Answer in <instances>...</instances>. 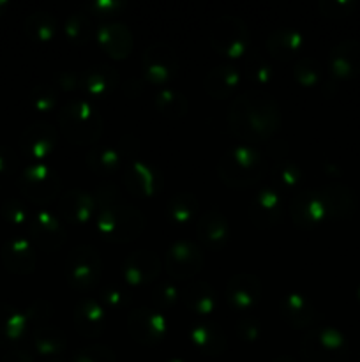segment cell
<instances>
[{
    "label": "cell",
    "mask_w": 360,
    "mask_h": 362,
    "mask_svg": "<svg viewBox=\"0 0 360 362\" xmlns=\"http://www.w3.org/2000/svg\"><path fill=\"white\" fill-rule=\"evenodd\" d=\"M124 92H126L129 98H136V95H140L141 92H143V81H141L140 78H131V80H127L126 83H124Z\"/></svg>",
    "instance_id": "cell-55"
},
{
    "label": "cell",
    "mask_w": 360,
    "mask_h": 362,
    "mask_svg": "<svg viewBox=\"0 0 360 362\" xmlns=\"http://www.w3.org/2000/svg\"><path fill=\"white\" fill-rule=\"evenodd\" d=\"M127 331L140 345L155 346L168 334V320L164 313L152 306L134 308L127 315Z\"/></svg>",
    "instance_id": "cell-11"
},
{
    "label": "cell",
    "mask_w": 360,
    "mask_h": 362,
    "mask_svg": "<svg viewBox=\"0 0 360 362\" xmlns=\"http://www.w3.org/2000/svg\"><path fill=\"white\" fill-rule=\"evenodd\" d=\"M289 147L284 144V141H275V144L268 145V154L275 159V161H281L288 156Z\"/></svg>",
    "instance_id": "cell-56"
},
{
    "label": "cell",
    "mask_w": 360,
    "mask_h": 362,
    "mask_svg": "<svg viewBox=\"0 0 360 362\" xmlns=\"http://www.w3.org/2000/svg\"><path fill=\"white\" fill-rule=\"evenodd\" d=\"M120 76L116 69L109 64H92L81 71L80 90L92 99L108 98L119 87Z\"/></svg>",
    "instance_id": "cell-28"
},
{
    "label": "cell",
    "mask_w": 360,
    "mask_h": 362,
    "mask_svg": "<svg viewBox=\"0 0 360 362\" xmlns=\"http://www.w3.org/2000/svg\"><path fill=\"white\" fill-rule=\"evenodd\" d=\"M284 218V209L279 189L265 186L258 191L249 204V219L256 228L268 230L277 226Z\"/></svg>",
    "instance_id": "cell-16"
},
{
    "label": "cell",
    "mask_w": 360,
    "mask_h": 362,
    "mask_svg": "<svg viewBox=\"0 0 360 362\" xmlns=\"http://www.w3.org/2000/svg\"><path fill=\"white\" fill-rule=\"evenodd\" d=\"M154 105L157 112L168 120H180L189 112V101L186 95L176 88L164 87L155 94Z\"/></svg>",
    "instance_id": "cell-37"
},
{
    "label": "cell",
    "mask_w": 360,
    "mask_h": 362,
    "mask_svg": "<svg viewBox=\"0 0 360 362\" xmlns=\"http://www.w3.org/2000/svg\"><path fill=\"white\" fill-rule=\"evenodd\" d=\"M95 39L102 52L113 60L127 59L134 48L133 32L126 23H120V21H106L99 25Z\"/></svg>",
    "instance_id": "cell-23"
},
{
    "label": "cell",
    "mask_w": 360,
    "mask_h": 362,
    "mask_svg": "<svg viewBox=\"0 0 360 362\" xmlns=\"http://www.w3.org/2000/svg\"><path fill=\"white\" fill-rule=\"evenodd\" d=\"M53 313H55V308H53V304L49 303V300L37 299L27 308V311H25V317H27L28 324L34 325V329H35V327H41V325L49 324Z\"/></svg>",
    "instance_id": "cell-49"
},
{
    "label": "cell",
    "mask_w": 360,
    "mask_h": 362,
    "mask_svg": "<svg viewBox=\"0 0 360 362\" xmlns=\"http://www.w3.org/2000/svg\"><path fill=\"white\" fill-rule=\"evenodd\" d=\"M162 265L166 269V274L173 281H189L203 269L205 255L201 247L193 240H175L166 250Z\"/></svg>",
    "instance_id": "cell-9"
},
{
    "label": "cell",
    "mask_w": 360,
    "mask_h": 362,
    "mask_svg": "<svg viewBox=\"0 0 360 362\" xmlns=\"http://www.w3.org/2000/svg\"><path fill=\"white\" fill-rule=\"evenodd\" d=\"M263 286L258 276L251 272H239L232 276L226 285V300L239 313H247L261 300Z\"/></svg>",
    "instance_id": "cell-19"
},
{
    "label": "cell",
    "mask_w": 360,
    "mask_h": 362,
    "mask_svg": "<svg viewBox=\"0 0 360 362\" xmlns=\"http://www.w3.org/2000/svg\"><path fill=\"white\" fill-rule=\"evenodd\" d=\"M7 7H9V2H7V0H0V16H2V14L6 13Z\"/></svg>",
    "instance_id": "cell-58"
},
{
    "label": "cell",
    "mask_w": 360,
    "mask_h": 362,
    "mask_svg": "<svg viewBox=\"0 0 360 362\" xmlns=\"http://www.w3.org/2000/svg\"><path fill=\"white\" fill-rule=\"evenodd\" d=\"M356 7L359 4L355 0H320L318 2V11L325 18H334V20L352 16Z\"/></svg>",
    "instance_id": "cell-48"
},
{
    "label": "cell",
    "mask_w": 360,
    "mask_h": 362,
    "mask_svg": "<svg viewBox=\"0 0 360 362\" xmlns=\"http://www.w3.org/2000/svg\"><path fill=\"white\" fill-rule=\"evenodd\" d=\"M80 81H81V73L76 71H62L60 74H56V90L64 92H73L80 90Z\"/></svg>",
    "instance_id": "cell-54"
},
{
    "label": "cell",
    "mask_w": 360,
    "mask_h": 362,
    "mask_svg": "<svg viewBox=\"0 0 360 362\" xmlns=\"http://www.w3.org/2000/svg\"><path fill=\"white\" fill-rule=\"evenodd\" d=\"M59 127L73 145H95L104 133L101 112L90 99H71L59 113Z\"/></svg>",
    "instance_id": "cell-3"
},
{
    "label": "cell",
    "mask_w": 360,
    "mask_h": 362,
    "mask_svg": "<svg viewBox=\"0 0 360 362\" xmlns=\"http://www.w3.org/2000/svg\"><path fill=\"white\" fill-rule=\"evenodd\" d=\"M48 362H62V361H56V359H53V361H48Z\"/></svg>",
    "instance_id": "cell-62"
},
{
    "label": "cell",
    "mask_w": 360,
    "mask_h": 362,
    "mask_svg": "<svg viewBox=\"0 0 360 362\" xmlns=\"http://www.w3.org/2000/svg\"><path fill=\"white\" fill-rule=\"evenodd\" d=\"M356 299H359V303H360V285L356 286Z\"/></svg>",
    "instance_id": "cell-60"
},
{
    "label": "cell",
    "mask_w": 360,
    "mask_h": 362,
    "mask_svg": "<svg viewBox=\"0 0 360 362\" xmlns=\"http://www.w3.org/2000/svg\"><path fill=\"white\" fill-rule=\"evenodd\" d=\"M2 264L7 272L16 276H28L35 271L37 255L34 244L25 237H11L2 246Z\"/></svg>",
    "instance_id": "cell-27"
},
{
    "label": "cell",
    "mask_w": 360,
    "mask_h": 362,
    "mask_svg": "<svg viewBox=\"0 0 360 362\" xmlns=\"http://www.w3.org/2000/svg\"><path fill=\"white\" fill-rule=\"evenodd\" d=\"M180 293H182V290L173 279L155 283L154 288H152V303H154L155 310L162 313V311L173 310L180 303Z\"/></svg>",
    "instance_id": "cell-42"
},
{
    "label": "cell",
    "mask_w": 360,
    "mask_h": 362,
    "mask_svg": "<svg viewBox=\"0 0 360 362\" xmlns=\"http://www.w3.org/2000/svg\"><path fill=\"white\" fill-rule=\"evenodd\" d=\"M289 218L299 230H314L327 219L318 189H300L289 202Z\"/></svg>",
    "instance_id": "cell-14"
},
{
    "label": "cell",
    "mask_w": 360,
    "mask_h": 362,
    "mask_svg": "<svg viewBox=\"0 0 360 362\" xmlns=\"http://www.w3.org/2000/svg\"><path fill=\"white\" fill-rule=\"evenodd\" d=\"M293 78L304 88L316 87L323 80V67H321V62L314 59V57L302 55L293 64Z\"/></svg>",
    "instance_id": "cell-41"
},
{
    "label": "cell",
    "mask_w": 360,
    "mask_h": 362,
    "mask_svg": "<svg viewBox=\"0 0 360 362\" xmlns=\"http://www.w3.org/2000/svg\"><path fill=\"white\" fill-rule=\"evenodd\" d=\"M304 362H349L346 336L332 325H314L300 339Z\"/></svg>",
    "instance_id": "cell-5"
},
{
    "label": "cell",
    "mask_w": 360,
    "mask_h": 362,
    "mask_svg": "<svg viewBox=\"0 0 360 362\" xmlns=\"http://www.w3.org/2000/svg\"><path fill=\"white\" fill-rule=\"evenodd\" d=\"M32 343L37 354L44 357H56L67 349L66 334L60 327L52 324L41 325L32 331Z\"/></svg>",
    "instance_id": "cell-35"
},
{
    "label": "cell",
    "mask_w": 360,
    "mask_h": 362,
    "mask_svg": "<svg viewBox=\"0 0 360 362\" xmlns=\"http://www.w3.org/2000/svg\"><path fill=\"white\" fill-rule=\"evenodd\" d=\"M162 184H164V177L161 170L145 159H136L124 170V186L127 193L134 198L147 200V198L155 197L161 193Z\"/></svg>",
    "instance_id": "cell-12"
},
{
    "label": "cell",
    "mask_w": 360,
    "mask_h": 362,
    "mask_svg": "<svg viewBox=\"0 0 360 362\" xmlns=\"http://www.w3.org/2000/svg\"><path fill=\"white\" fill-rule=\"evenodd\" d=\"M272 362H296V361H293L292 357L288 356H282V357H277V359H274Z\"/></svg>",
    "instance_id": "cell-59"
},
{
    "label": "cell",
    "mask_w": 360,
    "mask_h": 362,
    "mask_svg": "<svg viewBox=\"0 0 360 362\" xmlns=\"http://www.w3.org/2000/svg\"><path fill=\"white\" fill-rule=\"evenodd\" d=\"M0 212H2V218L13 226L28 225V221H30L32 218V216L28 214V209L27 205H25V202L20 200V198H6V200L2 202Z\"/></svg>",
    "instance_id": "cell-45"
},
{
    "label": "cell",
    "mask_w": 360,
    "mask_h": 362,
    "mask_svg": "<svg viewBox=\"0 0 360 362\" xmlns=\"http://www.w3.org/2000/svg\"><path fill=\"white\" fill-rule=\"evenodd\" d=\"M56 141H59V133L55 127L46 120H35L30 126L25 127L23 133L20 134V151L28 159L42 161L52 156L56 147Z\"/></svg>",
    "instance_id": "cell-17"
},
{
    "label": "cell",
    "mask_w": 360,
    "mask_h": 362,
    "mask_svg": "<svg viewBox=\"0 0 360 362\" xmlns=\"http://www.w3.org/2000/svg\"><path fill=\"white\" fill-rule=\"evenodd\" d=\"M102 278V258L95 247L81 244L73 247L66 260V279L71 288L90 292L97 288Z\"/></svg>",
    "instance_id": "cell-7"
},
{
    "label": "cell",
    "mask_w": 360,
    "mask_h": 362,
    "mask_svg": "<svg viewBox=\"0 0 360 362\" xmlns=\"http://www.w3.org/2000/svg\"><path fill=\"white\" fill-rule=\"evenodd\" d=\"M95 228L101 239L115 244L133 243L143 233L145 216L129 204H119L97 211Z\"/></svg>",
    "instance_id": "cell-4"
},
{
    "label": "cell",
    "mask_w": 360,
    "mask_h": 362,
    "mask_svg": "<svg viewBox=\"0 0 360 362\" xmlns=\"http://www.w3.org/2000/svg\"><path fill=\"white\" fill-rule=\"evenodd\" d=\"M56 18L49 11H34L23 21L27 37L34 42H49L56 34Z\"/></svg>",
    "instance_id": "cell-36"
},
{
    "label": "cell",
    "mask_w": 360,
    "mask_h": 362,
    "mask_svg": "<svg viewBox=\"0 0 360 362\" xmlns=\"http://www.w3.org/2000/svg\"><path fill=\"white\" fill-rule=\"evenodd\" d=\"M28 327L23 311L9 303H0V346H11L20 341Z\"/></svg>",
    "instance_id": "cell-33"
},
{
    "label": "cell",
    "mask_w": 360,
    "mask_h": 362,
    "mask_svg": "<svg viewBox=\"0 0 360 362\" xmlns=\"http://www.w3.org/2000/svg\"><path fill=\"white\" fill-rule=\"evenodd\" d=\"M318 191H320V197L323 200L327 219L342 221V219L352 218L359 209V197L346 184H325Z\"/></svg>",
    "instance_id": "cell-24"
},
{
    "label": "cell",
    "mask_w": 360,
    "mask_h": 362,
    "mask_svg": "<svg viewBox=\"0 0 360 362\" xmlns=\"http://www.w3.org/2000/svg\"><path fill=\"white\" fill-rule=\"evenodd\" d=\"M141 69L148 83L157 87L168 85L169 81L175 80L180 71L179 55L166 42H154L145 48L141 57Z\"/></svg>",
    "instance_id": "cell-10"
},
{
    "label": "cell",
    "mask_w": 360,
    "mask_h": 362,
    "mask_svg": "<svg viewBox=\"0 0 360 362\" xmlns=\"http://www.w3.org/2000/svg\"><path fill=\"white\" fill-rule=\"evenodd\" d=\"M73 324L78 334L88 339H95L106 331L108 313L97 299L85 297V299L78 300L76 306H74Z\"/></svg>",
    "instance_id": "cell-26"
},
{
    "label": "cell",
    "mask_w": 360,
    "mask_h": 362,
    "mask_svg": "<svg viewBox=\"0 0 360 362\" xmlns=\"http://www.w3.org/2000/svg\"><path fill=\"white\" fill-rule=\"evenodd\" d=\"M180 303L200 317H208L219 306V296L214 286L207 281L187 283L180 293Z\"/></svg>",
    "instance_id": "cell-30"
},
{
    "label": "cell",
    "mask_w": 360,
    "mask_h": 362,
    "mask_svg": "<svg viewBox=\"0 0 360 362\" xmlns=\"http://www.w3.org/2000/svg\"><path fill=\"white\" fill-rule=\"evenodd\" d=\"M328 71L332 80L348 81L360 74V41L344 39L328 52Z\"/></svg>",
    "instance_id": "cell-21"
},
{
    "label": "cell",
    "mask_w": 360,
    "mask_h": 362,
    "mask_svg": "<svg viewBox=\"0 0 360 362\" xmlns=\"http://www.w3.org/2000/svg\"><path fill=\"white\" fill-rule=\"evenodd\" d=\"M246 78L254 85H270L275 80V69L267 57L258 52H249L246 55V66H244Z\"/></svg>",
    "instance_id": "cell-40"
},
{
    "label": "cell",
    "mask_w": 360,
    "mask_h": 362,
    "mask_svg": "<svg viewBox=\"0 0 360 362\" xmlns=\"http://www.w3.org/2000/svg\"><path fill=\"white\" fill-rule=\"evenodd\" d=\"M265 46L272 59L279 62H296L306 48V35L295 27H279L268 34Z\"/></svg>",
    "instance_id": "cell-22"
},
{
    "label": "cell",
    "mask_w": 360,
    "mask_h": 362,
    "mask_svg": "<svg viewBox=\"0 0 360 362\" xmlns=\"http://www.w3.org/2000/svg\"><path fill=\"white\" fill-rule=\"evenodd\" d=\"M168 362H184L182 359H172V361H168Z\"/></svg>",
    "instance_id": "cell-61"
},
{
    "label": "cell",
    "mask_w": 360,
    "mask_h": 362,
    "mask_svg": "<svg viewBox=\"0 0 360 362\" xmlns=\"http://www.w3.org/2000/svg\"><path fill=\"white\" fill-rule=\"evenodd\" d=\"M95 32H97V28L94 27V21L83 11L69 14L64 21V34L76 46L88 45L95 37Z\"/></svg>",
    "instance_id": "cell-38"
},
{
    "label": "cell",
    "mask_w": 360,
    "mask_h": 362,
    "mask_svg": "<svg viewBox=\"0 0 360 362\" xmlns=\"http://www.w3.org/2000/svg\"><path fill=\"white\" fill-rule=\"evenodd\" d=\"M56 95H59V90H56L55 85L37 83L30 90L28 101H30V106L35 110V112L48 113L55 108Z\"/></svg>",
    "instance_id": "cell-44"
},
{
    "label": "cell",
    "mask_w": 360,
    "mask_h": 362,
    "mask_svg": "<svg viewBox=\"0 0 360 362\" xmlns=\"http://www.w3.org/2000/svg\"><path fill=\"white\" fill-rule=\"evenodd\" d=\"M20 168V156L11 145H0V175H13Z\"/></svg>",
    "instance_id": "cell-53"
},
{
    "label": "cell",
    "mask_w": 360,
    "mask_h": 362,
    "mask_svg": "<svg viewBox=\"0 0 360 362\" xmlns=\"http://www.w3.org/2000/svg\"><path fill=\"white\" fill-rule=\"evenodd\" d=\"M281 120L277 99L261 88L240 94L228 110L229 131L249 145L274 136L281 127Z\"/></svg>",
    "instance_id": "cell-1"
},
{
    "label": "cell",
    "mask_w": 360,
    "mask_h": 362,
    "mask_svg": "<svg viewBox=\"0 0 360 362\" xmlns=\"http://www.w3.org/2000/svg\"><path fill=\"white\" fill-rule=\"evenodd\" d=\"M235 332L244 343H256L261 338V334H263V324L254 315L244 313L236 320Z\"/></svg>",
    "instance_id": "cell-46"
},
{
    "label": "cell",
    "mask_w": 360,
    "mask_h": 362,
    "mask_svg": "<svg viewBox=\"0 0 360 362\" xmlns=\"http://www.w3.org/2000/svg\"><path fill=\"white\" fill-rule=\"evenodd\" d=\"M73 362H116L115 354L104 345H90L74 354Z\"/></svg>",
    "instance_id": "cell-50"
},
{
    "label": "cell",
    "mask_w": 360,
    "mask_h": 362,
    "mask_svg": "<svg viewBox=\"0 0 360 362\" xmlns=\"http://www.w3.org/2000/svg\"><path fill=\"white\" fill-rule=\"evenodd\" d=\"M2 362H34V359H32L30 354L25 352V350H13V352H9L4 357Z\"/></svg>",
    "instance_id": "cell-57"
},
{
    "label": "cell",
    "mask_w": 360,
    "mask_h": 362,
    "mask_svg": "<svg viewBox=\"0 0 360 362\" xmlns=\"http://www.w3.org/2000/svg\"><path fill=\"white\" fill-rule=\"evenodd\" d=\"M30 243L44 253H55L66 243V228L49 211H39L28 221Z\"/></svg>",
    "instance_id": "cell-13"
},
{
    "label": "cell",
    "mask_w": 360,
    "mask_h": 362,
    "mask_svg": "<svg viewBox=\"0 0 360 362\" xmlns=\"http://www.w3.org/2000/svg\"><path fill=\"white\" fill-rule=\"evenodd\" d=\"M127 7V2L124 0H88L83 4L81 11L88 16H97V18H108L116 16L122 13Z\"/></svg>",
    "instance_id": "cell-47"
},
{
    "label": "cell",
    "mask_w": 360,
    "mask_h": 362,
    "mask_svg": "<svg viewBox=\"0 0 360 362\" xmlns=\"http://www.w3.org/2000/svg\"><path fill=\"white\" fill-rule=\"evenodd\" d=\"M85 163H87V168L99 177L115 175L124 166L115 145L106 144H95L85 156Z\"/></svg>",
    "instance_id": "cell-32"
},
{
    "label": "cell",
    "mask_w": 360,
    "mask_h": 362,
    "mask_svg": "<svg viewBox=\"0 0 360 362\" xmlns=\"http://www.w3.org/2000/svg\"><path fill=\"white\" fill-rule=\"evenodd\" d=\"M217 177L226 187L247 189L260 182L267 170L265 156L253 145L242 144L232 147L219 158Z\"/></svg>",
    "instance_id": "cell-2"
},
{
    "label": "cell",
    "mask_w": 360,
    "mask_h": 362,
    "mask_svg": "<svg viewBox=\"0 0 360 362\" xmlns=\"http://www.w3.org/2000/svg\"><path fill=\"white\" fill-rule=\"evenodd\" d=\"M196 239L208 251L224 250L229 240V221L219 209L212 207L196 219Z\"/></svg>",
    "instance_id": "cell-18"
},
{
    "label": "cell",
    "mask_w": 360,
    "mask_h": 362,
    "mask_svg": "<svg viewBox=\"0 0 360 362\" xmlns=\"http://www.w3.org/2000/svg\"><path fill=\"white\" fill-rule=\"evenodd\" d=\"M59 214L66 223L73 226H85L95 219V211H97V204H95L94 194L87 193L83 189L66 191L60 194L59 198Z\"/></svg>",
    "instance_id": "cell-20"
},
{
    "label": "cell",
    "mask_w": 360,
    "mask_h": 362,
    "mask_svg": "<svg viewBox=\"0 0 360 362\" xmlns=\"http://www.w3.org/2000/svg\"><path fill=\"white\" fill-rule=\"evenodd\" d=\"M198 212H200V204H198L196 194L193 193H176L166 202L164 207V216L173 226H179V228H184V226H189L191 223L196 219Z\"/></svg>",
    "instance_id": "cell-34"
},
{
    "label": "cell",
    "mask_w": 360,
    "mask_h": 362,
    "mask_svg": "<svg viewBox=\"0 0 360 362\" xmlns=\"http://www.w3.org/2000/svg\"><path fill=\"white\" fill-rule=\"evenodd\" d=\"M18 189L25 200L35 205H48L60 198L62 180L52 166L35 163L21 170L18 175Z\"/></svg>",
    "instance_id": "cell-8"
},
{
    "label": "cell",
    "mask_w": 360,
    "mask_h": 362,
    "mask_svg": "<svg viewBox=\"0 0 360 362\" xmlns=\"http://www.w3.org/2000/svg\"><path fill=\"white\" fill-rule=\"evenodd\" d=\"M304 177L306 175L299 163L288 158L275 161L270 170V180L275 189H293L304 182Z\"/></svg>",
    "instance_id": "cell-39"
},
{
    "label": "cell",
    "mask_w": 360,
    "mask_h": 362,
    "mask_svg": "<svg viewBox=\"0 0 360 362\" xmlns=\"http://www.w3.org/2000/svg\"><path fill=\"white\" fill-rule=\"evenodd\" d=\"M240 83V73L232 64H219L212 67L203 78V88L212 99H226L236 90Z\"/></svg>",
    "instance_id": "cell-31"
},
{
    "label": "cell",
    "mask_w": 360,
    "mask_h": 362,
    "mask_svg": "<svg viewBox=\"0 0 360 362\" xmlns=\"http://www.w3.org/2000/svg\"><path fill=\"white\" fill-rule=\"evenodd\" d=\"M116 151H119L120 158H122L124 165H131V163L136 161L138 152H140V140H138L134 134H124L120 136V140L116 141Z\"/></svg>",
    "instance_id": "cell-52"
},
{
    "label": "cell",
    "mask_w": 360,
    "mask_h": 362,
    "mask_svg": "<svg viewBox=\"0 0 360 362\" xmlns=\"http://www.w3.org/2000/svg\"><path fill=\"white\" fill-rule=\"evenodd\" d=\"M162 271V262L155 251L136 250L122 264V278L129 286L152 285Z\"/></svg>",
    "instance_id": "cell-15"
},
{
    "label": "cell",
    "mask_w": 360,
    "mask_h": 362,
    "mask_svg": "<svg viewBox=\"0 0 360 362\" xmlns=\"http://www.w3.org/2000/svg\"><path fill=\"white\" fill-rule=\"evenodd\" d=\"M212 49L226 59H240L251 52V32L242 18L222 14L215 18L208 30Z\"/></svg>",
    "instance_id": "cell-6"
},
{
    "label": "cell",
    "mask_w": 360,
    "mask_h": 362,
    "mask_svg": "<svg viewBox=\"0 0 360 362\" xmlns=\"http://www.w3.org/2000/svg\"><path fill=\"white\" fill-rule=\"evenodd\" d=\"M279 315L282 320L293 329H311L314 327L318 320H320V313H318L316 306L307 299L306 296L299 292L284 293L279 300Z\"/></svg>",
    "instance_id": "cell-25"
},
{
    "label": "cell",
    "mask_w": 360,
    "mask_h": 362,
    "mask_svg": "<svg viewBox=\"0 0 360 362\" xmlns=\"http://www.w3.org/2000/svg\"><path fill=\"white\" fill-rule=\"evenodd\" d=\"M95 204H97V211H102V209L113 207V205L124 204L122 191L115 186V184H101L97 186L94 193Z\"/></svg>",
    "instance_id": "cell-51"
},
{
    "label": "cell",
    "mask_w": 360,
    "mask_h": 362,
    "mask_svg": "<svg viewBox=\"0 0 360 362\" xmlns=\"http://www.w3.org/2000/svg\"><path fill=\"white\" fill-rule=\"evenodd\" d=\"M99 303L106 311H120L129 306L131 296L124 285L108 283L99 290Z\"/></svg>",
    "instance_id": "cell-43"
},
{
    "label": "cell",
    "mask_w": 360,
    "mask_h": 362,
    "mask_svg": "<svg viewBox=\"0 0 360 362\" xmlns=\"http://www.w3.org/2000/svg\"><path fill=\"white\" fill-rule=\"evenodd\" d=\"M189 338L191 343L203 356L208 357L221 356L228 349V339H226L224 331L215 322L200 320L196 324H193L189 329Z\"/></svg>",
    "instance_id": "cell-29"
}]
</instances>
